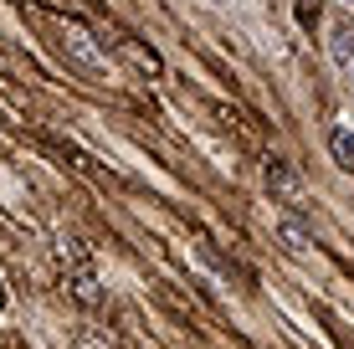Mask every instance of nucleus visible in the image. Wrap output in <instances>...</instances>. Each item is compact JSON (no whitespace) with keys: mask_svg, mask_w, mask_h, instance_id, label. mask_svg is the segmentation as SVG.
<instances>
[{"mask_svg":"<svg viewBox=\"0 0 354 349\" xmlns=\"http://www.w3.org/2000/svg\"><path fill=\"white\" fill-rule=\"evenodd\" d=\"M118 52H124L129 62L144 72V77H160V52H154V46H139V41H118Z\"/></svg>","mask_w":354,"mask_h":349,"instance_id":"nucleus-1","label":"nucleus"},{"mask_svg":"<svg viewBox=\"0 0 354 349\" xmlns=\"http://www.w3.org/2000/svg\"><path fill=\"white\" fill-rule=\"evenodd\" d=\"M328 154L339 170H354V134L349 129H328Z\"/></svg>","mask_w":354,"mask_h":349,"instance_id":"nucleus-2","label":"nucleus"},{"mask_svg":"<svg viewBox=\"0 0 354 349\" xmlns=\"http://www.w3.org/2000/svg\"><path fill=\"white\" fill-rule=\"evenodd\" d=\"M277 236H283V247H288V252H308V247H313V236L303 232L292 216H288V221H277Z\"/></svg>","mask_w":354,"mask_h":349,"instance_id":"nucleus-3","label":"nucleus"},{"mask_svg":"<svg viewBox=\"0 0 354 349\" xmlns=\"http://www.w3.org/2000/svg\"><path fill=\"white\" fill-rule=\"evenodd\" d=\"M354 57V21H339L334 26V62H349Z\"/></svg>","mask_w":354,"mask_h":349,"instance_id":"nucleus-4","label":"nucleus"},{"mask_svg":"<svg viewBox=\"0 0 354 349\" xmlns=\"http://www.w3.org/2000/svg\"><path fill=\"white\" fill-rule=\"evenodd\" d=\"M72 293H77V303H97V278H93L88 267L72 272Z\"/></svg>","mask_w":354,"mask_h":349,"instance_id":"nucleus-5","label":"nucleus"},{"mask_svg":"<svg viewBox=\"0 0 354 349\" xmlns=\"http://www.w3.org/2000/svg\"><path fill=\"white\" fill-rule=\"evenodd\" d=\"M267 185H272V190H277V196H292V190H298V180H292V175L283 170V164H277V160H272V164H267Z\"/></svg>","mask_w":354,"mask_h":349,"instance_id":"nucleus-6","label":"nucleus"},{"mask_svg":"<svg viewBox=\"0 0 354 349\" xmlns=\"http://www.w3.org/2000/svg\"><path fill=\"white\" fill-rule=\"evenodd\" d=\"M0 308H6V287H0Z\"/></svg>","mask_w":354,"mask_h":349,"instance_id":"nucleus-7","label":"nucleus"},{"mask_svg":"<svg viewBox=\"0 0 354 349\" xmlns=\"http://www.w3.org/2000/svg\"><path fill=\"white\" fill-rule=\"evenodd\" d=\"M349 6H354V0H349Z\"/></svg>","mask_w":354,"mask_h":349,"instance_id":"nucleus-8","label":"nucleus"}]
</instances>
